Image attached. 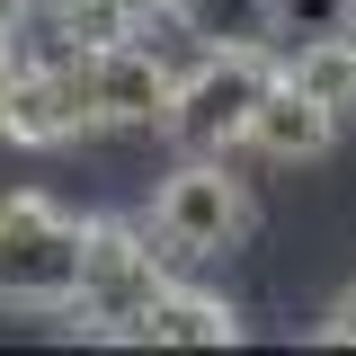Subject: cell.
Segmentation results:
<instances>
[{
  "instance_id": "4",
  "label": "cell",
  "mask_w": 356,
  "mask_h": 356,
  "mask_svg": "<svg viewBox=\"0 0 356 356\" xmlns=\"http://www.w3.org/2000/svg\"><path fill=\"white\" fill-rule=\"evenodd\" d=\"M267 89H276V54H259V44H196L178 63V98H170L161 134L178 152H241Z\"/></svg>"
},
{
  "instance_id": "12",
  "label": "cell",
  "mask_w": 356,
  "mask_h": 356,
  "mask_svg": "<svg viewBox=\"0 0 356 356\" xmlns=\"http://www.w3.org/2000/svg\"><path fill=\"white\" fill-rule=\"evenodd\" d=\"M18 63H27V18H18V9H0V81H9Z\"/></svg>"
},
{
  "instance_id": "5",
  "label": "cell",
  "mask_w": 356,
  "mask_h": 356,
  "mask_svg": "<svg viewBox=\"0 0 356 356\" xmlns=\"http://www.w3.org/2000/svg\"><path fill=\"white\" fill-rule=\"evenodd\" d=\"M89 134H98V107H89L81 54L27 44V63L0 81V143H18V152H72Z\"/></svg>"
},
{
  "instance_id": "1",
  "label": "cell",
  "mask_w": 356,
  "mask_h": 356,
  "mask_svg": "<svg viewBox=\"0 0 356 356\" xmlns=\"http://www.w3.org/2000/svg\"><path fill=\"white\" fill-rule=\"evenodd\" d=\"M178 285V259L152 241L143 214H89V259H81V294H72V330L107 339V348H143L152 303Z\"/></svg>"
},
{
  "instance_id": "8",
  "label": "cell",
  "mask_w": 356,
  "mask_h": 356,
  "mask_svg": "<svg viewBox=\"0 0 356 356\" xmlns=\"http://www.w3.org/2000/svg\"><path fill=\"white\" fill-rule=\"evenodd\" d=\"M170 36L196 54V44H259L276 54L285 44V0H170Z\"/></svg>"
},
{
  "instance_id": "2",
  "label": "cell",
  "mask_w": 356,
  "mask_h": 356,
  "mask_svg": "<svg viewBox=\"0 0 356 356\" xmlns=\"http://www.w3.org/2000/svg\"><path fill=\"white\" fill-rule=\"evenodd\" d=\"M81 259H89V214L54 205L44 187L0 196V312L63 321L81 294Z\"/></svg>"
},
{
  "instance_id": "9",
  "label": "cell",
  "mask_w": 356,
  "mask_h": 356,
  "mask_svg": "<svg viewBox=\"0 0 356 356\" xmlns=\"http://www.w3.org/2000/svg\"><path fill=\"white\" fill-rule=\"evenodd\" d=\"M143 348H241V312H232V294L178 276L143 321Z\"/></svg>"
},
{
  "instance_id": "11",
  "label": "cell",
  "mask_w": 356,
  "mask_h": 356,
  "mask_svg": "<svg viewBox=\"0 0 356 356\" xmlns=\"http://www.w3.org/2000/svg\"><path fill=\"white\" fill-rule=\"evenodd\" d=\"M312 339H321V348H356V285H339V294H330V312L312 321Z\"/></svg>"
},
{
  "instance_id": "7",
  "label": "cell",
  "mask_w": 356,
  "mask_h": 356,
  "mask_svg": "<svg viewBox=\"0 0 356 356\" xmlns=\"http://www.w3.org/2000/svg\"><path fill=\"white\" fill-rule=\"evenodd\" d=\"M348 143V125L312 98V89L285 81V63H276V89L259 98V116H250V143L241 152H259V161H330Z\"/></svg>"
},
{
  "instance_id": "10",
  "label": "cell",
  "mask_w": 356,
  "mask_h": 356,
  "mask_svg": "<svg viewBox=\"0 0 356 356\" xmlns=\"http://www.w3.org/2000/svg\"><path fill=\"white\" fill-rule=\"evenodd\" d=\"M285 81L312 89V98L356 134V36H303L294 54H285Z\"/></svg>"
},
{
  "instance_id": "3",
  "label": "cell",
  "mask_w": 356,
  "mask_h": 356,
  "mask_svg": "<svg viewBox=\"0 0 356 356\" xmlns=\"http://www.w3.org/2000/svg\"><path fill=\"white\" fill-rule=\"evenodd\" d=\"M143 222H152V241L178 267H214L259 232V196H250V178L232 170V152H178V170L152 187Z\"/></svg>"
},
{
  "instance_id": "6",
  "label": "cell",
  "mask_w": 356,
  "mask_h": 356,
  "mask_svg": "<svg viewBox=\"0 0 356 356\" xmlns=\"http://www.w3.org/2000/svg\"><path fill=\"white\" fill-rule=\"evenodd\" d=\"M81 72H89L98 134H161V125H170V98H178V54H170L161 36L98 44V54H81Z\"/></svg>"
}]
</instances>
